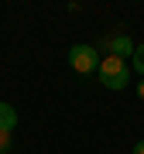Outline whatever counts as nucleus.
<instances>
[{
	"mask_svg": "<svg viewBox=\"0 0 144 154\" xmlns=\"http://www.w3.org/2000/svg\"><path fill=\"white\" fill-rule=\"evenodd\" d=\"M137 96L144 99V79H141V82H137Z\"/></svg>",
	"mask_w": 144,
	"mask_h": 154,
	"instance_id": "nucleus-8",
	"label": "nucleus"
},
{
	"mask_svg": "<svg viewBox=\"0 0 144 154\" xmlns=\"http://www.w3.org/2000/svg\"><path fill=\"white\" fill-rule=\"evenodd\" d=\"M14 127H17V110H14L11 103L0 99V130H11L14 134Z\"/></svg>",
	"mask_w": 144,
	"mask_h": 154,
	"instance_id": "nucleus-4",
	"label": "nucleus"
},
{
	"mask_svg": "<svg viewBox=\"0 0 144 154\" xmlns=\"http://www.w3.org/2000/svg\"><path fill=\"white\" fill-rule=\"evenodd\" d=\"M100 82L106 89H124L127 86V58H117V55L100 58Z\"/></svg>",
	"mask_w": 144,
	"mask_h": 154,
	"instance_id": "nucleus-1",
	"label": "nucleus"
},
{
	"mask_svg": "<svg viewBox=\"0 0 144 154\" xmlns=\"http://www.w3.org/2000/svg\"><path fill=\"white\" fill-rule=\"evenodd\" d=\"M69 65H72V72H79V75H93V72L100 69V51H96L93 45H72L69 48Z\"/></svg>",
	"mask_w": 144,
	"mask_h": 154,
	"instance_id": "nucleus-2",
	"label": "nucleus"
},
{
	"mask_svg": "<svg viewBox=\"0 0 144 154\" xmlns=\"http://www.w3.org/2000/svg\"><path fill=\"white\" fill-rule=\"evenodd\" d=\"M134 48H137V45H134L127 34H110V55H117V58L130 55V58H134Z\"/></svg>",
	"mask_w": 144,
	"mask_h": 154,
	"instance_id": "nucleus-3",
	"label": "nucleus"
},
{
	"mask_svg": "<svg viewBox=\"0 0 144 154\" xmlns=\"http://www.w3.org/2000/svg\"><path fill=\"white\" fill-rule=\"evenodd\" d=\"M11 130H0V154H7V151H11Z\"/></svg>",
	"mask_w": 144,
	"mask_h": 154,
	"instance_id": "nucleus-6",
	"label": "nucleus"
},
{
	"mask_svg": "<svg viewBox=\"0 0 144 154\" xmlns=\"http://www.w3.org/2000/svg\"><path fill=\"white\" fill-rule=\"evenodd\" d=\"M130 69L137 72V75H144V45H137V48H134V58H130Z\"/></svg>",
	"mask_w": 144,
	"mask_h": 154,
	"instance_id": "nucleus-5",
	"label": "nucleus"
},
{
	"mask_svg": "<svg viewBox=\"0 0 144 154\" xmlns=\"http://www.w3.org/2000/svg\"><path fill=\"white\" fill-rule=\"evenodd\" d=\"M134 154H144V140H137V144H134Z\"/></svg>",
	"mask_w": 144,
	"mask_h": 154,
	"instance_id": "nucleus-7",
	"label": "nucleus"
}]
</instances>
